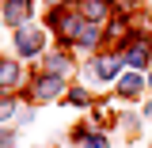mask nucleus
Masks as SVG:
<instances>
[{
  "label": "nucleus",
  "instance_id": "obj_1",
  "mask_svg": "<svg viewBox=\"0 0 152 148\" xmlns=\"http://www.w3.org/2000/svg\"><path fill=\"white\" fill-rule=\"evenodd\" d=\"M19 53H34L38 46H42V34H38V31H19Z\"/></svg>",
  "mask_w": 152,
  "mask_h": 148
},
{
  "label": "nucleus",
  "instance_id": "obj_2",
  "mask_svg": "<svg viewBox=\"0 0 152 148\" xmlns=\"http://www.w3.org/2000/svg\"><path fill=\"white\" fill-rule=\"evenodd\" d=\"M27 15H31V8H27V0H12V4H8V19H12V23H23Z\"/></svg>",
  "mask_w": 152,
  "mask_h": 148
},
{
  "label": "nucleus",
  "instance_id": "obj_3",
  "mask_svg": "<svg viewBox=\"0 0 152 148\" xmlns=\"http://www.w3.org/2000/svg\"><path fill=\"white\" fill-rule=\"evenodd\" d=\"M95 76H99V80H114V76H118V61H110V57H107V61H95Z\"/></svg>",
  "mask_w": 152,
  "mask_h": 148
},
{
  "label": "nucleus",
  "instance_id": "obj_4",
  "mask_svg": "<svg viewBox=\"0 0 152 148\" xmlns=\"http://www.w3.org/2000/svg\"><path fill=\"white\" fill-rule=\"evenodd\" d=\"M57 87H61V80H53V76H50V80H42V84H38V99H53Z\"/></svg>",
  "mask_w": 152,
  "mask_h": 148
},
{
  "label": "nucleus",
  "instance_id": "obj_5",
  "mask_svg": "<svg viewBox=\"0 0 152 148\" xmlns=\"http://www.w3.org/2000/svg\"><path fill=\"white\" fill-rule=\"evenodd\" d=\"M103 12H107L103 0H84V15H88V19H103Z\"/></svg>",
  "mask_w": 152,
  "mask_h": 148
},
{
  "label": "nucleus",
  "instance_id": "obj_6",
  "mask_svg": "<svg viewBox=\"0 0 152 148\" xmlns=\"http://www.w3.org/2000/svg\"><path fill=\"white\" fill-rule=\"evenodd\" d=\"M137 91H141V76H126V80H122V95H129V99H133Z\"/></svg>",
  "mask_w": 152,
  "mask_h": 148
},
{
  "label": "nucleus",
  "instance_id": "obj_7",
  "mask_svg": "<svg viewBox=\"0 0 152 148\" xmlns=\"http://www.w3.org/2000/svg\"><path fill=\"white\" fill-rule=\"evenodd\" d=\"M15 69H12V65H0V84H12V80H15Z\"/></svg>",
  "mask_w": 152,
  "mask_h": 148
},
{
  "label": "nucleus",
  "instance_id": "obj_8",
  "mask_svg": "<svg viewBox=\"0 0 152 148\" xmlns=\"http://www.w3.org/2000/svg\"><path fill=\"white\" fill-rule=\"evenodd\" d=\"M145 57H148V50L141 46V50H133V53H129V65H137V69H141V65H145Z\"/></svg>",
  "mask_w": 152,
  "mask_h": 148
},
{
  "label": "nucleus",
  "instance_id": "obj_9",
  "mask_svg": "<svg viewBox=\"0 0 152 148\" xmlns=\"http://www.w3.org/2000/svg\"><path fill=\"white\" fill-rule=\"evenodd\" d=\"M12 106H15L12 99H0V118H8V114H12Z\"/></svg>",
  "mask_w": 152,
  "mask_h": 148
}]
</instances>
